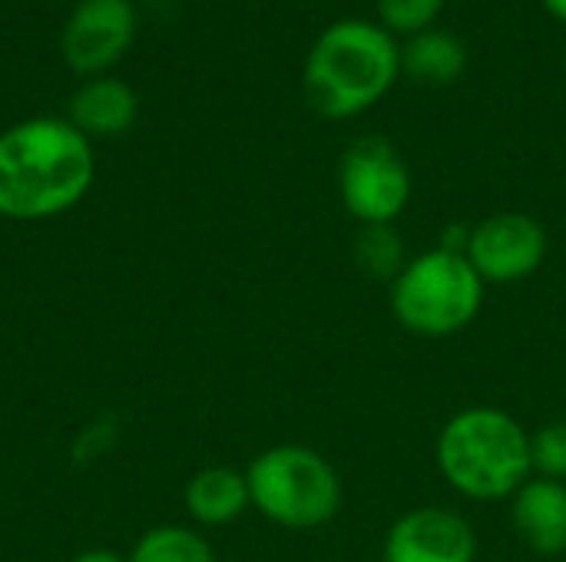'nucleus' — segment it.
<instances>
[{
    "instance_id": "f257e3e1",
    "label": "nucleus",
    "mask_w": 566,
    "mask_h": 562,
    "mask_svg": "<svg viewBox=\"0 0 566 562\" xmlns=\"http://www.w3.org/2000/svg\"><path fill=\"white\" fill-rule=\"evenodd\" d=\"M93 146L70 123L36 116L0 132V215L43 222L70 212L93 185Z\"/></svg>"
},
{
    "instance_id": "f03ea898",
    "label": "nucleus",
    "mask_w": 566,
    "mask_h": 562,
    "mask_svg": "<svg viewBox=\"0 0 566 562\" xmlns=\"http://www.w3.org/2000/svg\"><path fill=\"white\" fill-rule=\"evenodd\" d=\"M401 50L391 33L368 20H338L312 46L302 73L308 106L325 119L371 109L395 83Z\"/></svg>"
},
{
    "instance_id": "7ed1b4c3",
    "label": "nucleus",
    "mask_w": 566,
    "mask_h": 562,
    "mask_svg": "<svg viewBox=\"0 0 566 562\" xmlns=\"http://www.w3.org/2000/svg\"><path fill=\"white\" fill-rule=\"evenodd\" d=\"M438 467L471 500L514 497L534 474L531 434L504 411L468 407L441 427Z\"/></svg>"
},
{
    "instance_id": "20e7f679",
    "label": "nucleus",
    "mask_w": 566,
    "mask_h": 562,
    "mask_svg": "<svg viewBox=\"0 0 566 562\" xmlns=\"http://www.w3.org/2000/svg\"><path fill=\"white\" fill-rule=\"evenodd\" d=\"M252 507L285 530L325 527L342 507V480L335 467L312 447L279 444L262 450L249 470Z\"/></svg>"
},
{
    "instance_id": "39448f33",
    "label": "nucleus",
    "mask_w": 566,
    "mask_h": 562,
    "mask_svg": "<svg viewBox=\"0 0 566 562\" xmlns=\"http://www.w3.org/2000/svg\"><path fill=\"white\" fill-rule=\"evenodd\" d=\"M484 305V278L468 255L444 248L424 252L391 282L395 318L424 338H448L468 328Z\"/></svg>"
},
{
    "instance_id": "423d86ee",
    "label": "nucleus",
    "mask_w": 566,
    "mask_h": 562,
    "mask_svg": "<svg viewBox=\"0 0 566 562\" xmlns=\"http://www.w3.org/2000/svg\"><path fill=\"white\" fill-rule=\"evenodd\" d=\"M342 202L361 225H391L411 199V172L381 136L352 142L338 169Z\"/></svg>"
},
{
    "instance_id": "0eeeda50",
    "label": "nucleus",
    "mask_w": 566,
    "mask_h": 562,
    "mask_svg": "<svg viewBox=\"0 0 566 562\" xmlns=\"http://www.w3.org/2000/svg\"><path fill=\"white\" fill-rule=\"evenodd\" d=\"M547 258V232L534 215L497 212L471 229L468 262L484 282L511 285L531 278Z\"/></svg>"
},
{
    "instance_id": "6e6552de",
    "label": "nucleus",
    "mask_w": 566,
    "mask_h": 562,
    "mask_svg": "<svg viewBox=\"0 0 566 562\" xmlns=\"http://www.w3.org/2000/svg\"><path fill=\"white\" fill-rule=\"evenodd\" d=\"M136 10L129 0H83L63 26V60L83 76H103L129 50Z\"/></svg>"
},
{
    "instance_id": "1a4fd4ad",
    "label": "nucleus",
    "mask_w": 566,
    "mask_h": 562,
    "mask_svg": "<svg viewBox=\"0 0 566 562\" xmlns=\"http://www.w3.org/2000/svg\"><path fill=\"white\" fill-rule=\"evenodd\" d=\"M478 540L471 523L444 507L405 513L385 540V562H474Z\"/></svg>"
},
{
    "instance_id": "9d476101",
    "label": "nucleus",
    "mask_w": 566,
    "mask_h": 562,
    "mask_svg": "<svg viewBox=\"0 0 566 562\" xmlns=\"http://www.w3.org/2000/svg\"><path fill=\"white\" fill-rule=\"evenodd\" d=\"M514 530L541 556L566 553V484L527 480L514 494Z\"/></svg>"
},
{
    "instance_id": "9b49d317",
    "label": "nucleus",
    "mask_w": 566,
    "mask_h": 562,
    "mask_svg": "<svg viewBox=\"0 0 566 562\" xmlns=\"http://www.w3.org/2000/svg\"><path fill=\"white\" fill-rule=\"evenodd\" d=\"M86 139L119 136L136 123V93L113 76H90L70 99L66 116Z\"/></svg>"
},
{
    "instance_id": "f8f14e48",
    "label": "nucleus",
    "mask_w": 566,
    "mask_h": 562,
    "mask_svg": "<svg viewBox=\"0 0 566 562\" xmlns=\"http://www.w3.org/2000/svg\"><path fill=\"white\" fill-rule=\"evenodd\" d=\"M186 510L199 527H226L252 507L249 480L232 467H206L186 484Z\"/></svg>"
},
{
    "instance_id": "ddd939ff",
    "label": "nucleus",
    "mask_w": 566,
    "mask_h": 562,
    "mask_svg": "<svg viewBox=\"0 0 566 562\" xmlns=\"http://www.w3.org/2000/svg\"><path fill=\"white\" fill-rule=\"evenodd\" d=\"M464 43L448 30H421L401 50V66L421 83H451L464 73Z\"/></svg>"
},
{
    "instance_id": "4468645a",
    "label": "nucleus",
    "mask_w": 566,
    "mask_h": 562,
    "mask_svg": "<svg viewBox=\"0 0 566 562\" xmlns=\"http://www.w3.org/2000/svg\"><path fill=\"white\" fill-rule=\"evenodd\" d=\"M126 562H219L209 540L189 527L166 523L146 530L136 547L129 550Z\"/></svg>"
},
{
    "instance_id": "2eb2a0df",
    "label": "nucleus",
    "mask_w": 566,
    "mask_h": 562,
    "mask_svg": "<svg viewBox=\"0 0 566 562\" xmlns=\"http://www.w3.org/2000/svg\"><path fill=\"white\" fill-rule=\"evenodd\" d=\"M355 262L368 278L395 282L405 272V245L391 225H365L355 242Z\"/></svg>"
},
{
    "instance_id": "dca6fc26",
    "label": "nucleus",
    "mask_w": 566,
    "mask_h": 562,
    "mask_svg": "<svg viewBox=\"0 0 566 562\" xmlns=\"http://www.w3.org/2000/svg\"><path fill=\"white\" fill-rule=\"evenodd\" d=\"M531 467L544 480H566V421H554L531 434Z\"/></svg>"
},
{
    "instance_id": "f3484780",
    "label": "nucleus",
    "mask_w": 566,
    "mask_h": 562,
    "mask_svg": "<svg viewBox=\"0 0 566 562\" xmlns=\"http://www.w3.org/2000/svg\"><path fill=\"white\" fill-rule=\"evenodd\" d=\"M441 7H444V0H378V13H381L385 26H391L398 33H411V36L421 30H431Z\"/></svg>"
},
{
    "instance_id": "a211bd4d",
    "label": "nucleus",
    "mask_w": 566,
    "mask_h": 562,
    "mask_svg": "<svg viewBox=\"0 0 566 562\" xmlns=\"http://www.w3.org/2000/svg\"><path fill=\"white\" fill-rule=\"evenodd\" d=\"M116 437H119V431H116V421H113V417H96V421H90V424L76 434V441H73V460H80V464L99 460L103 454L113 450Z\"/></svg>"
},
{
    "instance_id": "6ab92c4d",
    "label": "nucleus",
    "mask_w": 566,
    "mask_h": 562,
    "mask_svg": "<svg viewBox=\"0 0 566 562\" xmlns=\"http://www.w3.org/2000/svg\"><path fill=\"white\" fill-rule=\"evenodd\" d=\"M70 562H126V556H119L116 550H83V553H76Z\"/></svg>"
},
{
    "instance_id": "aec40b11",
    "label": "nucleus",
    "mask_w": 566,
    "mask_h": 562,
    "mask_svg": "<svg viewBox=\"0 0 566 562\" xmlns=\"http://www.w3.org/2000/svg\"><path fill=\"white\" fill-rule=\"evenodd\" d=\"M544 7H547L557 20H564L566 23V0H544Z\"/></svg>"
}]
</instances>
